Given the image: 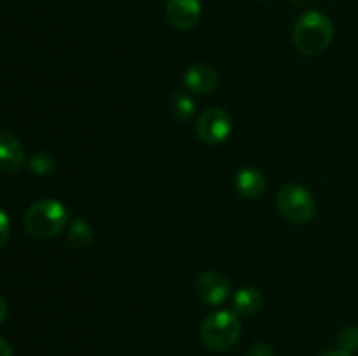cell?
Instances as JSON below:
<instances>
[{
    "mask_svg": "<svg viewBox=\"0 0 358 356\" xmlns=\"http://www.w3.org/2000/svg\"><path fill=\"white\" fill-rule=\"evenodd\" d=\"M334 38V24L327 14L320 10H308L301 14L292 31V40L297 51L306 56L322 54Z\"/></svg>",
    "mask_w": 358,
    "mask_h": 356,
    "instance_id": "6da1fadb",
    "label": "cell"
},
{
    "mask_svg": "<svg viewBox=\"0 0 358 356\" xmlns=\"http://www.w3.org/2000/svg\"><path fill=\"white\" fill-rule=\"evenodd\" d=\"M70 213L56 199H42L34 202L24 213V229L31 237L51 239L69 225Z\"/></svg>",
    "mask_w": 358,
    "mask_h": 356,
    "instance_id": "7a4b0ae2",
    "label": "cell"
},
{
    "mask_svg": "<svg viewBox=\"0 0 358 356\" xmlns=\"http://www.w3.org/2000/svg\"><path fill=\"white\" fill-rule=\"evenodd\" d=\"M241 334L240 318L234 311L219 309L210 313L201 323V341L212 351H227Z\"/></svg>",
    "mask_w": 358,
    "mask_h": 356,
    "instance_id": "3957f363",
    "label": "cell"
},
{
    "mask_svg": "<svg viewBox=\"0 0 358 356\" xmlns=\"http://www.w3.org/2000/svg\"><path fill=\"white\" fill-rule=\"evenodd\" d=\"M280 213L292 223H308L315 215V198L306 187L289 184L282 187L276 198Z\"/></svg>",
    "mask_w": 358,
    "mask_h": 356,
    "instance_id": "277c9868",
    "label": "cell"
},
{
    "mask_svg": "<svg viewBox=\"0 0 358 356\" xmlns=\"http://www.w3.org/2000/svg\"><path fill=\"white\" fill-rule=\"evenodd\" d=\"M196 133L206 145H220L233 133V121L226 110L219 107H210L203 110L196 121Z\"/></svg>",
    "mask_w": 358,
    "mask_h": 356,
    "instance_id": "5b68a950",
    "label": "cell"
},
{
    "mask_svg": "<svg viewBox=\"0 0 358 356\" xmlns=\"http://www.w3.org/2000/svg\"><path fill=\"white\" fill-rule=\"evenodd\" d=\"M194 292L206 306H220L231 295V283L217 271H206L196 279Z\"/></svg>",
    "mask_w": 358,
    "mask_h": 356,
    "instance_id": "8992f818",
    "label": "cell"
},
{
    "mask_svg": "<svg viewBox=\"0 0 358 356\" xmlns=\"http://www.w3.org/2000/svg\"><path fill=\"white\" fill-rule=\"evenodd\" d=\"M201 0H166L164 14L175 30L187 31L198 24L201 17Z\"/></svg>",
    "mask_w": 358,
    "mask_h": 356,
    "instance_id": "52a82bcc",
    "label": "cell"
},
{
    "mask_svg": "<svg viewBox=\"0 0 358 356\" xmlns=\"http://www.w3.org/2000/svg\"><path fill=\"white\" fill-rule=\"evenodd\" d=\"M184 82L191 93L208 94L219 87L220 77L213 66L205 65V63H196V65L187 68L184 75Z\"/></svg>",
    "mask_w": 358,
    "mask_h": 356,
    "instance_id": "ba28073f",
    "label": "cell"
},
{
    "mask_svg": "<svg viewBox=\"0 0 358 356\" xmlns=\"http://www.w3.org/2000/svg\"><path fill=\"white\" fill-rule=\"evenodd\" d=\"M24 164V150L20 140L9 131H0V171L16 173Z\"/></svg>",
    "mask_w": 358,
    "mask_h": 356,
    "instance_id": "9c48e42d",
    "label": "cell"
},
{
    "mask_svg": "<svg viewBox=\"0 0 358 356\" xmlns=\"http://www.w3.org/2000/svg\"><path fill=\"white\" fill-rule=\"evenodd\" d=\"M234 187L243 198L255 199L264 192L266 177L261 170L254 166H245L234 177Z\"/></svg>",
    "mask_w": 358,
    "mask_h": 356,
    "instance_id": "30bf717a",
    "label": "cell"
},
{
    "mask_svg": "<svg viewBox=\"0 0 358 356\" xmlns=\"http://www.w3.org/2000/svg\"><path fill=\"white\" fill-rule=\"evenodd\" d=\"M262 307V293L255 286H243L233 297V309L236 314L248 316Z\"/></svg>",
    "mask_w": 358,
    "mask_h": 356,
    "instance_id": "8fae6325",
    "label": "cell"
},
{
    "mask_svg": "<svg viewBox=\"0 0 358 356\" xmlns=\"http://www.w3.org/2000/svg\"><path fill=\"white\" fill-rule=\"evenodd\" d=\"M93 229L90 223L83 218H77L70 223L69 227V241L72 243L73 248L79 250H86L93 243Z\"/></svg>",
    "mask_w": 358,
    "mask_h": 356,
    "instance_id": "7c38bea8",
    "label": "cell"
},
{
    "mask_svg": "<svg viewBox=\"0 0 358 356\" xmlns=\"http://www.w3.org/2000/svg\"><path fill=\"white\" fill-rule=\"evenodd\" d=\"M171 110L182 122H189L196 114V101L187 91H177L171 96Z\"/></svg>",
    "mask_w": 358,
    "mask_h": 356,
    "instance_id": "4fadbf2b",
    "label": "cell"
},
{
    "mask_svg": "<svg viewBox=\"0 0 358 356\" xmlns=\"http://www.w3.org/2000/svg\"><path fill=\"white\" fill-rule=\"evenodd\" d=\"M28 166L34 173L37 175H49L51 171H55L56 161L51 154L48 152H35L34 156L28 161Z\"/></svg>",
    "mask_w": 358,
    "mask_h": 356,
    "instance_id": "5bb4252c",
    "label": "cell"
},
{
    "mask_svg": "<svg viewBox=\"0 0 358 356\" xmlns=\"http://www.w3.org/2000/svg\"><path fill=\"white\" fill-rule=\"evenodd\" d=\"M339 344L345 351H358V327H348L339 334Z\"/></svg>",
    "mask_w": 358,
    "mask_h": 356,
    "instance_id": "9a60e30c",
    "label": "cell"
},
{
    "mask_svg": "<svg viewBox=\"0 0 358 356\" xmlns=\"http://www.w3.org/2000/svg\"><path fill=\"white\" fill-rule=\"evenodd\" d=\"M10 236V222H9V216H7L6 212L0 209V248L9 241Z\"/></svg>",
    "mask_w": 358,
    "mask_h": 356,
    "instance_id": "2e32d148",
    "label": "cell"
},
{
    "mask_svg": "<svg viewBox=\"0 0 358 356\" xmlns=\"http://www.w3.org/2000/svg\"><path fill=\"white\" fill-rule=\"evenodd\" d=\"M247 356H276V353L275 349L269 344H266V342H257V344L252 346Z\"/></svg>",
    "mask_w": 358,
    "mask_h": 356,
    "instance_id": "e0dca14e",
    "label": "cell"
},
{
    "mask_svg": "<svg viewBox=\"0 0 358 356\" xmlns=\"http://www.w3.org/2000/svg\"><path fill=\"white\" fill-rule=\"evenodd\" d=\"M0 356H13V348L6 339L0 337Z\"/></svg>",
    "mask_w": 358,
    "mask_h": 356,
    "instance_id": "ac0fdd59",
    "label": "cell"
},
{
    "mask_svg": "<svg viewBox=\"0 0 358 356\" xmlns=\"http://www.w3.org/2000/svg\"><path fill=\"white\" fill-rule=\"evenodd\" d=\"M320 356H353V355H352V353L345 351V349H331V351L322 353Z\"/></svg>",
    "mask_w": 358,
    "mask_h": 356,
    "instance_id": "d6986e66",
    "label": "cell"
},
{
    "mask_svg": "<svg viewBox=\"0 0 358 356\" xmlns=\"http://www.w3.org/2000/svg\"><path fill=\"white\" fill-rule=\"evenodd\" d=\"M7 313H9V307H7V302L2 299V297H0V325H2L3 321H6Z\"/></svg>",
    "mask_w": 358,
    "mask_h": 356,
    "instance_id": "ffe728a7",
    "label": "cell"
},
{
    "mask_svg": "<svg viewBox=\"0 0 358 356\" xmlns=\"http://www.w3.org/2000/svg\"><path fill=\"white\" fill-rule=\"evenodd\" d=\"M292 2L296 3V6L303 7V6H308V3H311V2H313V0H292Z\"/></svg>",
    "mask_w": 358,
    "mask_h": 356,
    "instance_id": "44dd1931",
    "label": "cell"
}]
</instances>
